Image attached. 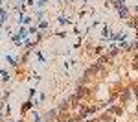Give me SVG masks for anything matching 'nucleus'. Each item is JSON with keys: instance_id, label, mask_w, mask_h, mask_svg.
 I'll return each mask as SVG.
<instances>
[{"instance_id": "nucleus-1", "label": "nucleus", "mask_w": 138, "mask_h": 122, "mask_svg": "<svg viewBox=\"0 0 138 122\" xmlns=\"http://www.w3.org/2000/svg\"><path fill=\"white\" fill-rule=\"evenodd\" d=\"M6 59H7V63H9V65H17V59H15L13 56H6Z\"/></svg>"}, {"instance_id": "nucleus-2", "label": "nucleus", "mask_w": 138, "mask_h": 122, "mask_svg": "<svg viewBox=\"0 0 138 122\" xmlns=\"http://www.w3.org/2000/svg\"><path fill=\"white\" fill-rule=\"evenodd\" d=\"M0 76H2V80H4V81H7V80H9V74H7L6 70H2V72H0Z\"/></svg>"}]
</instances>
